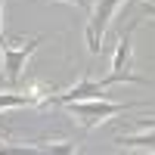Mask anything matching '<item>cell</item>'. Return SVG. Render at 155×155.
Masks as SVG:
<instances>
[{
  "mask_svg": "<svg viewBox=\"0 0 155 155\" xmlns=\"http://www.w3.org/2000/svg\"><path fill=\"white\" fill-rule=\"evenodd\" d=\"M65 106L71 109V115H78V118L84 121V127L90 130V127H96L99 121H106V118H112V115H118V112H127L130 106H124V102H106L102 96H96V99H74V102H65Z\"/></svg>",
  "mask_w": 155,
  "mask_h": 155,
  "instance_id": "1",
  "label": "cell"
},
{
  "mask_svg": "<svg viewBox=\"0 0 155 155\" xmlns=\"http://www.w3.org/2000/svg\"><path fill=\"white\" fill-rule=\"evenodd\" d=\"M137 28V19L127 25V31H121V41H118V50H115V62H112V74L102 78V84L112 87L118 81H134V84H146V78H140L130 71V34Z\"/></svg>",
  "mask_w": 155,
  "mask_h": 155,
  "instance_id": "2",
  "label": "cell"
},
{
  "mask_svg": "<svg viewBox=\"0 0 155 155\" xmlns=\"http://www.w3.org/2000/svg\"><path fill=\"white\" fill-rule=\"evenodd\" d=\"M124 0H93V6H87L90 9V19H87V50L90 53H99L102 50V31H106L112 12Z\"/></svg>",
  "mask_w": 155,
  "mask_h": 155,
  "instance_id": "3",
  "label": "cell"
},
{
  "mask_svg": "<svg viewBox=\"0 0 155 155\" xmlns=\"http://www.w3.org/2000/svg\"><path fill=\"white\" fill-rule=\"evenodd\" d=\"M37 44H44V37H34V41H28L25 47H12V44H6V41H0V53H3V62H6V78H9V84L19 81L25 59L37 50Z\"/></svg>",
  "mask_w": 155,
  "mask_h": 155,
  "instance_id": "4",
  "label": "cell"
},
{
  "mask_svg": "<svg viewBox=\"0 0 155 155\" xmlns=\"http://www.w3.org/2000/svg\"><path fill=\"white\" fill-rule=\"evenodd\" d=\"M121 149H149L155 152V134H143V137H118L115 140Z\"/></svg>",
  "mask_w": 155,
  "mask_h": 155,
  "instance_id": "5",
  "label": "cell"
},
{
  "mask_svg": "<svg viewBox=\"0 0 155 155\" xmlns=\"http://www.w3.org/2000/svg\"><path fill=\"white\" fill-rule=\"evenodd\" d=\"M37 96H25V93H0V112L3 109H22V106H37Z\"/></svg>",
  "mask_w": 155,
  "mask_h": 155,
  "instance_id": "6",
  "label": "cell"
},
{
  "mask_svg": "<svg viewBox=\"0 0 155 155\" xmlns=\"http://www.w3.org/2000/svg\"><path fill=\"white\" fill-rule=\"evenodd\" d=\"M140 124H143L146 130H149V127H155V118H140Z\"/></svg>",
  "mask_w": 155,
  "mask_h": 155,
  "instance_id": "7",
  "label": "cell"
},
{
  "mask_svg": "<svg viewBox=\"0 0 155 155\" xmlns=\"http://www.w3.org/2000/svg\"><path fill=\"white\" fill-rule=\"evenodd\" d=\"M68 3H74V6H81V9H87V6H90L87 0H68Z\"/></svg>",
  "mask_w": 155,
  "mask_h": 155,
  "instance_id": "8",
  "label": "cell"
},
{
  "mask_svg": "<svg viewBox=\"0 0 155 155\" xmlns=\"http://www.w3.org/2000/svg\"><path fill=\"white\" fill-rule=\"evenodd\" d=\"M146 12H149V16L155 19V3H146Z\"/></svg>",
  "mask_w": 155,
  "mask_h": 155,
  "instance_id": "9",
  "label": "cell"
},
{
  "mask_svg": "<svg viewBox=\"0 0 155 155\" xmlns=\"http://www.w3.org/2000/svg\"><path fill=\"white\" fill-rule=\"evenodd\" d=\"M0 152H6V146H0Z\"/></svg>",
  "mask_w": 155,
  "mask_h": 155,
  "instance_id": "10",
  "label": "cell"
},
{
  "mask_svg": "<svg viewBox=\"0 0 155 155\" xmlns=\"http://www.w3.org/2000/svg\"><path fill=\"white\" fill-rule=\"evenodd\" d=\"M0 41H3V34H0Z\"/></svg>",
  "mask_w": 155,
  "mask_h": 155,
  "instance_id": "11",
  "label": "cell"
},
{
  "mask_svg": "<svg viewBox=\"0 0 155 155\" xmlns=\"http://www.w3.org/2000/svg\"><path fill=\"white\" fill-rule=\"evenodd\" d=\"M149 3H155V0H149Z\"/></svg>",
  "mask_w": 155,
  "mask_h": 155,
  "instance_id": "12",
  "label": "cell"
}]
</instances>
